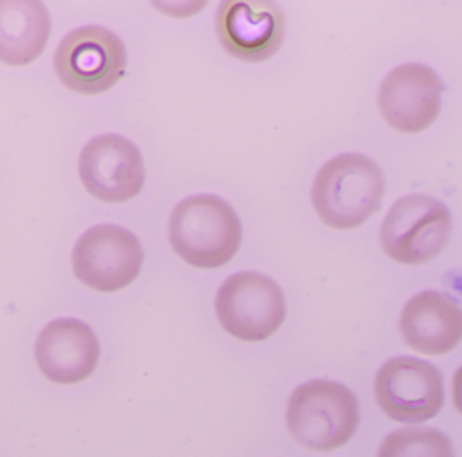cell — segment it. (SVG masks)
<instances>
[{"instance_id": "cell-1", "label": "cell", "mask_w": 462, "mask_h": 457, "mask_svg": "<svg viewBox=\"0 0 462 457\" xmlns=\"http://www.w3.org/2000/svg\"><path fill=\"white\" fill-rule=\"evenodd\" d=\"M383 192V170L372 159L356 153L339 154L316 175L312 203L327 226L351 230L380 210Z\"/></svg>"}, {"instance_id": "cell-2", "label": "cell", "mask_w": 462, "mask_h": 457, "mask_svg": "<svg viewBox=\"0 0 462 457\" xmlns=\"http://www.w3.org/2000/svg\"><path fill=\"white\" fill-rule=\"evenodd\" d=\"M169 240L191 267L216 270L228 264L242 242V224L234 208L215 195L186 197L172 210Z\"/></svg>"}, {"instance_id": "cell-3", "label": "cell", "mask_w": 462, "mask_h": 457, "mask_svg": "<svg viewBox=\"0 0 462 457\" xmlns=\"http://www.w3.org/2000/svg\"><path fill=\"white\" fill-rule=\"evenodd\" d=\"M358 425V400L337 381H308L289 398L286 427L308 451L327 453L342 448L354 437Z\"/></svg>"}, {"instance_id": "cell-4", "label": "cell", "mask_w": 462, "mask_h": 457, "mask_svg": "<svg viewBox=\"0 0 462 457\" xmlns=\"http://www.w3.org/2000/svg\"><path fill=\"white\" fill-rule=\"evenodd\" d=\"M451 216L439 200L410 195L394 202L381 224L386 256L399 264L421 265L437 259L448 245Z\"/></svg>"}, {"instance_id": "cell-5", "label": "cell", "mask_w": 462, "mask_h": 457, "mask_svg": "<svg viewBox=\"0 0 462 457\" xmlns=\"http://www.w3.org/2000/svg\"><path fill=\"white\" fill-rule=\"evenodd\" d=\"M53 65L69 91L104 94L125 76L126 49L120 37L106 27L83 26L59 43Z\"/></svg>"}, {"instance_id": "cell-6", "label": "cell", "mask_w": 462, "mask_h": 457, "mask_svg": "<svg viewBox=\"0 0 462 457\" xmlns=\"http://www.w3.org/2000/svg\"><path fill=\"white\" fill-rule=\"evenodd\" d=\"M71 261L72 272L83 286L101 294H115L139 278L144 251L131 230L98 224L80 235Z\"/></svg>"}, {"instance_id": "cell-7", "label": "cell", "mask_w": 462, "mask_h": 457, "mask_svg": "<svg viewBox=\"0 0 462 457\" xmlns=\"http://www.w3.org/2000/svg\"><path fill=\"white\" fill-rule=\"evenodd\" d=\"M216 314L221 327L245 343L272 337L285 321L282 289L267 276L239 272L229 276L217 291Z\"/></svg>"}, {"instance_id": "cell-8", "label": "cell", "mask_w": 462, "mask_h": 457, "mask_svg": "<svg viewBox=\"0 0 462 457\" xmlns=\"http://www.w3.org/2000/svg\"><path fill=\"white\" fill-rule=\"evenodd\" d=\"M374 395L383 414L402 424L430 421L445 402L439 370L412 357H394L383 362L375 376Z\"/></svg>"}, {"instance_id": "cell-9", "label": "cell", "mask_w": 462, "mask_h": 457, "mask_svg": "<svg viewBox=\"0 0 462 457\" xmlns=\"http://www.w3.org/2000/svg\"><path fill=\"white\" fill-rule=\"evenodd\" d=\"M79 176L91 197L110 205H121L142 191L144 162L132 141L117 134H105L83 148Z\"/></svg>"}, {"instance_id": "cell-10", "label": "cell", "mask_w": 462, "mask_h": 457, "mask_svg": "<svg viewBox=\"0 0 462 457\" xmlns=\"http://www.w3.org/2000/svg\"><path fill=\"white\" fill-rule=\"evenodd\" d=\"M34 360L51 383L77 386L96 373L101 361V343L93 327L82 319H53L37 335Z\"/></svg>"}, {"instance_id": "cell-11", "label": "cell", "mask_w": 462, "mask_h": 457, "mask_svg": "<svg viewBox=\"0 0 462 457\" xmlns=\"http://www.w3.org/2000/svg\"><path fill=\"white\" fill-rule=\"evenodd\" d=\"M216 30L229 56L245 62H263L282 45L285 15L274 2L228 0L218 7Z\"/></svg>"}, {"instance_id": "cell-12", "label": "cell", "mask_w": 462, "mask_h": 457, "mask_svg": "<svg viewBox=\"0 0 462 457\" xmlns=\"http://www.w3.org/2000/svg\"><path fill=\"white\" fill-rule=\"evenodd\" d=\"M443 84L423 64L399 65L383 78L378 107L389 126L402 134H419L439 115Z\"/></svg>"}, {"instance_id": "cell-13", "label": "cell", "mask_w": 462, "mask_h": 457, "mask_svg": "<svg viewBox=\"0 0 462 457\" xmlns=\"http://www.w3.org/2000/svg\"><path fill=\"white\" fill-rule=\"evenodd\" d=\"M400 333L413 351L442 356L453 351L461 340V308L442 292H419L402 308Z\"/></svg>"}, {"instance_id": "cell-14", "label": "cell", "mask_w": 462, "mask_h": 457, "mask_svg": "<svg viewBox=\"0 0 462 457\" xmlns=\"http://www.w3.org/2000/svg\"><path fill=\"white\" fill-rule=\"evenodd\" d=\"M52 30L50 13L42 2H0V62L25 67L42 56Z\"/></svg>"}, {"instance_id": "cell-15", "label": "cell", "mask_w": 462, "mask_h": 457, "mask_svg": "<svg viewBox=\"0 0 462 457\" xmlns=\"http://www.w3.org/2000/svg\"><path fill=\"white\" fill-rule=\"evenodd\" d=\"M377 457H456L450 440L437 429L407 427L383 438Z\"/></svg>"}]
</instances>
